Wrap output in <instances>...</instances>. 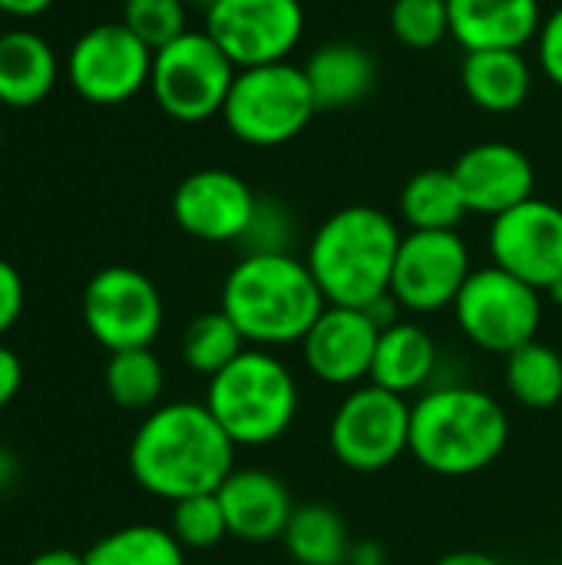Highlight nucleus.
<instances>
[{
	"mask_svg": "<svg viewBox=\"0 0 562 565\" xmlns=\"http://www.w3.org/2000/svg\"><path fill=\"white\" fill-rule=\"evenodd\" d=\"M235 450L205 401H172L149 411L136 427L129 473L142 493L172 507L215 493L235 470Z\"/></svg>",
	"mask_w": 562,
	"mask_h": 565,
	"instance_id": "nucleus-1",
	"label": "nucleus"
},
{
	"mask_svg": "<svg viewBox=\"0 0 562 565\" xmlns=\"http://www.w3.org/2000/svg\"><path fill=\"white\" fill-rule=\"evenodd\" d=\"M510 444V414L484 387L434 384L411 401V457L434 477H474Z\"/></svg>",
	"mask_w": 562,
	"mask_h": 565,
	"instance_id": "nucleus-2",
	"label": "nucleus"
},
{
	"mask_svg": "<svg viewBox=\"0 0 562 565\" xmlns=\"http://www.w3.org/2000/svg\"><path fill=\"white\" fill-rule=\"evenodd\" d=\"M248 348H291L311 331L328 308L305 258L291 255H242L225 281L219 305Z\"/></svg>",
	"mask_w": 562,
	"mask_h": 565,
	"instance_id": "nucleus-3",
	"label": "nucleus"
},
{
	"mask_svg": "<svg viewBox=\"0 0 562 565\" xmlns=\"http://www.w3.org/2000/svg\"><path fill=\"white\" fill-rule=\"evenodd\" d=\"M401 225L374 205L331 212L311 235L305 262L328 305L368 308L391 291Z\"/></svg>",
	"mask_w": 562,
	"mask_h": 565,
	"instance_id": "nucleus-4",
	"label": "nucleus"
},
{
	"mask_svg": "<svg viewBox=\"0 0 562 565\" xmlns=\"http://www.w3.org/2000/svg\"><path fill=\"white\" fill-rule=\"evenodd\" d=\"M205 407L235 447H268L298 420L301 391L291 367L268 348H245L222 374L209 377Z\"/></svg>",
	"mask_w": 562,
	"mask_h": 565,
	"instance_id": "nucleus-5",
	"label": "nucleus"
},
{
	"mask_svg": "<svg viewBox=\"0 0 562 565\" xmlns=\"http://www.w3.org/2000/svg\"><path fill=\"white\" fill-rule=\"evenodd\" d=\"M318 113L308 76L295 63H265L235 73L222 106L225 129L255 149H275L301 136Z\"/></svg>",
	"mask_w": 562,
	"mask_h": 565,
	"instance_id": "nucleus-6",
	"label": "nucleus"
},
{
	"mask_svg": "<svg viewBox=\"0 0 562 565\" xmlns=\"http://www.w3.org/2000/svg\"><path fill=\"white\" fill-rule=\"evenodd\" d=\"M238 66L205 30H185L152 53L149 89L156 106L176 122L222 116Z\"/></svg>",
	"mask_w": 562,
	"mask_h": 565,
	"instance_id": "nucleus-7",
	"label": "nucleus"
},
{
	"mask_svg": "<svg viewBox=\"0 0 562 565\" xmlns=\"http://www.w3.org/2000/svg\"><path fill=\"white\" fill-rule=\"evenodd\" d=\"M331 457L351 473H381L411 454V401L378 384L344 391L328 424Z\"/></svg>",
	"mask_w": 562,
	"mask_h": 565,
	"instance_id": "nucleus-8",
	"label": "nucleus"
},
{
	"mask_svg": "<svg viewBox=\"0 0 562 565\" xmlns=\"http://www.w3.org/2000/svg\"><path fill=\"white\" fill-rule=\"evenodd\" d=\"M454 318L460 334L477 351L507 358L527 341H537L543 321V291L497 265H484L474 268L460 288Z\"/></svg>",
	"mask_w": 562,
	"mask_h": 565,
	"instance_id": "nucleus-9",
	"label": "nucleus"
},
{
	"mask_svg": "<svg viewBox=\"0 0 562 565\" xmlns=\"http://www.w3.org/2000/svg\"><path fill=\"white\" fill-rule=\"evenodd\" d=\"M166 321V305L149 275L129 265L99 268L83 288V324L109 354L152 348Z\"/></svg>",
	"mask_w": 562,
	"mask_h": 565,
	"instance_id": "nucleus-10",
	"label": "nucleus"
},
{
	"mask_svg": "<svg viewBox=\"0 0 562 565\" xmlns=\"http://www.w3.org/2000/svg\"><path fill=\"white\" fill-rule=\"evenodd\" d=\"M152 50L119 20L96 23L76 36L66 76L76 96L93 106H123L149 86Z\"/></svg>",
	"mask_w": 562,
	"mask_h": 565,
	"instance_id": "nucleus-11",
	"label": "nucleus"
},
{
	"mask_svg": "<svg viewBox=\"0 0 562 565\" xmlns=\"http://www.w3.org/2000/svg\"><path fill=\"white\" fill-rule=\"evenodd\" d=\"M238 66L285 63L305 36L301 0H219L202 26Z\"/></svg>",
	"mask_w": 562,
	"mask_h": 565,
	"instance_id": "nucleus-12",
	"label": "nucleus"
},
{
	"mask_svg": "<svg viewBox=\"0 0 562 565\" xmlns=\"http://www.w3.org/2000/svg\"><path fill=\"white\" fill-rule=\"evenodd\" d=\"M474 265L457 232H407L397 248L391 295L407 315H437L454 308Z\"/></svg>",
	"mask_w": 562,
	"mask_h": 565,
	"instance_id": "nucleus-13",
	"label": "nucleus"
},
{
	"mask_svg": "<svg viewBox=\"0 0 562 565\" xmlns=\"http://www.w3.org/2000/svg\"><path fill=\"white\" fill-rule=\"evenodd\" d=\"M487 245L497 268L547 291L562 278V209L533 195L490 218Z\"/></svg>",
	"mask_w": 562,
	"mask_h": 565,
	"instance_id": "nucleus-14",
	"label": "nucleus"
},
{
	"mask_svg": "<svg viewBox=\"0 0 562 565\" xmlns=\"http://www.w3.org/2000/svg\"><path fill=\"white\" fill-rule=\"evenodd\" d=\"M378 341L381 328L364 308L328 305L298 348L315 381H321L325 387L351 391L371 381Z\"/></svg>",
	"mask_w": 562,
	"mask_h": 565,
	"instance_id": "nucleus-15",
	"label": "nucleus"
},
{
	"mask_svg": "<svg viewBox=\"0 0 562 565\" xmlns=\"http://www.w3.org/2000/svg\"><path fill=\"white\" fill-rule=\"evenodd\" d=\"M258 195L252 185L229 169H199L189 172L172 192V218L176 225L209 245L242 242Z\"/></svg>",
	"mask_w": 562,
	"mask_h": 565,
	"instance_id": "nucleus-16",
	"label": "nucleus"
},
{
	"mask_svg": "<svg viewBox=\"0 0 562 565\" xmlns=\"http://www.w3.org/2000/svg\"><path fill=\"white\" fill-rule=\"evenodd\" d=\"M450 169L467 209L487 218L523 205L537 189V169L530 156L510 142H477L460 152Z\"/></svg>",
	"mask_w": 562,
	"mask_h": 565,
	"instance_id": "nucleus-17",
	"label": "nucleus"
},
{
	"mask_svg": "<svg viewBox=\"0 0 562 565\" xmlns=\"http://www.w3.org/2000/svg\"><path fill=\"white\" fill-rule=\"evenodd\" d=\"M215 493L229 523V536L245 546L282 543L285 526L298 507L288 483L262 467H235Z\"/></svg>",
	"mask_w": 562,
	"mask_h": 565,
	"instance_id": "nucleus-18",
	"label": "nucleus"
},
{
	"mask_svg": "<svg viewBox=\"0 0 562 565\" xmlns=\"http://www.w3.org/2000/svg\"><path fill=\"white\" fill-rule=\"evenodd\" d=\"M450 36L467 50H523L537 40L540 0H447Z\"/></svg>",
	"mask_w": 562,
	"mask_h": 565,
	"instance_id": "nucleus-19",
	"label": "nucleus"
},
{
	"mask_svg": "<svg viewBox=\"0 0 562 565\" xmlns=\"http://www.w3.org/2000/svg\"><path fill=\"white\" fill-rule=\"evenodd\" d=\"M441 367V348L437 338L421 324V321H397L381 331L378 351H374V367H371V384L411 397L424 394L434 387Z\"/></svg>",
	"mask_w": 562,
	"mask_h": 565,
	"instance_id": "nucleus-20",
	"label": "nucleus"
},
{
	"mask_svg": "<svg viewBox=\"0 0 562 565\" xmlns=\"http://www.w3.org/2000/svg\"><path fill=\"white\" fill-rule=\"evenodd\" d=\"M305 76L315 96L318 113H335V109H348L358 106L371 96V89L378 86V63L374 56L351 40H331L325 46H318L308 60H305Z\"/></svg>",
	"mask_w": 562,
	"mask_h": 565,
	"instance_id": "nucleus-21",
	"label": "nucleus"
},
{
	"mask_svg": "<svg viewBox=\"0 0 562 565\" xmlns=\"http://www.w3.org/2000/svg\"><path fill=\"white\" fill-rule=\"evenodd\" d=\"M60 76L56 50L36 30L0 33V106L33 109L40 106Z\"/></svg>",
	"mask_w": 562,
	"mask_h": 565,
	"instance_id": "nucleus-22",
	"label": "nucleus"
},
{
	"mask_svg": "<svg viewBox=\"0 0 562 565\" xmlns=\"http://www.w3.org/2000/svg\"><path fill=\"white\" fill-rule=\"evenodd\" d=\"M467 99L484 113H517L533 93V66L523 50H480L467 53L460 66Z\"/></svg>",
	"mask_w": 562,
	"mask_h": 565,
	"instance_id": "nucleus-23",
	"label": "nucleus"
},
{
	"mask_svg": "<svg viewBox=\"0 0 562 565\" xmlns=\"http://www.w3.org/2000/svg\"><path fill=\"white\" fill-rule=\"evenodd\" d=\"M397 212L407 232H457L470 215L454 169L414 172L397 195Z\"/></svg>",
	"mask_w": 562,
	"mask_h": 565,
	"instance_id": "nucleus-24",
	"label": "nucleus"
},
{
	"mask_svg": "<svg viewBox=\"0 0 562 565\" xmlns=\"http://www.w3.org/2000/svg\"><path fill=\"white\" fill-rule=\"evenodd\" d=\"M351 543L354 536L344 516L328 503H298L282 536L295 565H348Z\"/></svg>",
	"mask_w": 562,
	"mask_h": 565,
	"instance_id": "nucleus-25",
	"label": "nucleus"
},
{
	"mask_svg": "<svg viewBox=\"0 0 562 565\" xmlns=\"http://www.w3.org/2000/svg\"><path fill=\"white\" fill-rule=\"evenodd\" d=\"M503 387L527 411H550L562 401V354L547 341H527L503 358Z\"/></svg>",
	"mask_w": 562,
	"mask_h": 565,
	"instance_id": "nucleus-26",
	"label": "nucleus"
},
{
	"mask_svg": "<svg viewBox=\"0 0 562 565\" xmlns=\"http://www.w3.org/2000/svg\"><path fill=\"white\" fill-rule=\"evenodd\" d=\"M106 394L116 407L132 414H149L162 404L166 394V367L152 348L116 351L103 371Z\"/></svg>",
	"mask_w": 562,
	"mask_h": 565,
	"instance_id": "nucleus-27",
	"label": "nucleus"
},
{
	"mask_svg": "<svg viewBox=\"0 0 562 565\" xmlns=\"http://www.w3.org/2000/svg\"><path fill=\"white\" fill-rule=\"evenodd\" d=\"M86 565H185V550L169 526L132 523L99 536L86 553Z\"/></svg>",
	"mask_w": 562,
	"mask_h": 565,
	"instance_id": "nucleus-28",
	"label": "nucleus"
},
{
	"mask_svg": "<svg viewBox=\"0 0 562 565\" xmlns=\"http://www.w3.org/2000/svg\"><path fill=\"white\" fill-rule=\"evenodd\" d=\"M248 348V341L242 338V331L235 328V321L219 308V311H202L195 315L185 331H182V344L179 354L185 361V367L199 377H215L222 374L242 351Z\"/></svg>",
	"mask_w": 562,
	"mask_h": 565,
	"instance_id": "nucleus-29",
	"label": "nucleus"
},
{
	"mask_svg": "<svg viewBox=\"0 0 562 565\" xmlns=\"http://www.w3.org/2000/svg\"><path fill=\"white\" fill-rule=\"evenodd\" d=\"M169 533L179 540L185 553H209L229 540V523L219 503V493H199L172 503Z\"/></svg>",
	"mask_w": 562,
	"mask_h": 565,
	"instance_id": "nucleus-30",
	"label": "nucleus"
},
{
	"mask_svg": "<svg viewBox=\"0 0 562 565\" xmlns=\"http://www.w3.org/2000/svg\"><path fill=\"white\" fill-rule=\"evenodd\" d=\"M394 40L411 50H434L450 36V7L447 0H394L388 13Z\"/></svg>",
	"mask_w": 562,
	"mask_h": 565,
	"instance_id": "nucleus-31",
	"label": "nucleus"
},
{
	"mask_svg": "<svg viewBox=\"0 0 562 565\" xmlns=\"http://www.w3.org/2000/svg\"><path fill=\"white\" fill-rule=\"evenodd\" d=\"M185 0H123V23L156 53L189 30Z\"/></svg>",
	"mask_w": 562,
	"mask_h": 565,
	"instance_id": "nucleus-32",
	"label": "nucleus"
},
{
	"mask_svg": "<svg viewBox=\"0 0 562 565\" xmlns=\"http://www.w3.org/2000/svg\"><path fill=\"white\" fill-rule=\"evenodd\" d=\"M298 238V222L278 199H262L242 235V255H291Z\"/></svg>",
	"mask_w": 562,
	"mask_h": 565,
	"instance_id": "nucleus-33",
	"label": "nucleus"
},
{
	"mask_svg": "<svg viewBox=\"0 0 562 565\" xmlns=\"http://www.w3.org/2000/svg\"><path fill=\"white\" fill-rule=\"evenodd\" d=\"M537 66L540 73L562 89V7L543 17L537 33Z\"/></svg>",
	"mask_w": 562,
	"mask_h": 565,
	"instance_id": "nucleus-34",
	"label": "nucleus"
},
{
	"mask_svg": "<svg viewBox=\"0 0 562 565\" xmlns=\"http://www.w3.org/2000/svg\"><path fill=\"white\" fill-rule=\"evenodd\" d=\"M23 305H26L23 278L7 258H0V338L17 328V321L23 315Z\"/></svg>",
	"mask_w": 562,
	"mask_h": 565,
	"instance_id": "nucleus-35",
	"label": "nucleus"
},
{
	"mask_svg": "<svg viewBox=\"0 0 562 565\" xmlns=\"http://www.w3.org/2000/svg\"><path fill=\"white\" fill-rule=\"evenodd\" d=\"M20 387H23V364L7 344H0V411L13 404Z\"/></svg>",
	"mask_w": 562,
	"mask_h": 565,
	"instance_id": "nucleus-36",
	"label": "nucleus"
},
{
	"mask_svg": "<svg viewBox=\"0 0 562 565\" xmlns=\"http://www.w3.org/2000/svg\"><path fill=\"white\" fill-rule=\"evenodd\" d=\"M348 565H388V546L381 540H374V536L354 540Z\"/></svg>",
	"mask_w": 562,
	"mask_h": 565,
	"instance_id": "nucleus-37",
	"label": "nucleus"
},
{
	"mask_svg": "<svg viewBox=\"0 0 562 565\" xmlns=\"http://www.w3.org/2000/svg\"><path fill=\"white\" fill-rule=\"evenodd\" d=\"M56 0H0V13L17 17V20H33L40 13H46Z\"/></svg>",
	"mask_w": 562,
	"mask_h": 565,
	"instance_id": "nucleus-38",
	"label": "nucleus"
},
{
	"mask_svg": "<svg viewBox=\"0 0 562 565\" xmlns=\"http://www.w3.org/2000/svg\"><path fill=\"white\" fill-rule=\"evenodd\" d=\"M434 565H503L497 556L480 553V550H454L447 556H441Z\"/></svg>",
	"mask_w": 562,
	"mask_h": 565,
	"instance_id": "nucleus-39",
	"label": "nucleus"
},
{
	"mask_svg": "<svg viewBox=\"0 0 562 565\" xmlns=\"http://www.w3.org/2000/svg\"><path fill=\"white\" fill-rule=\"evenodd\" d=\"M26 565H86V556L73 550H43Z\"/></svg>",
	"mask_w": 562,
	"mask_h": 565,
	"instance_id": "nucleus-40",
	"label": "nucleus"
},
{
	"mask_svg": "<svg viewBox=\"0 0 562 565\" xmlns=\"http://www.w3.org/2000/svg\"><path fill=\"white\" fill-rule=\"evenodd\" d=\"M13 473H17V457L0 447V487H7L13 480Z\"/></svg>",
	"mask_w": 562,
	"mask_h": 565,
	"instance_id": "nucleus-41",
	"label": "nucleus"
},
{
	"mask_svg": "<svg viewBox=\"0 0 562 565\" xmlns=\"http://www.w3.org/2000/svg\"><path fill=\"white\" fill-rule=\"evenodd\" d=\"M543 295H547V298H550L553 305H560V308H562V278L556 281V285H553V288H547Z\"/></svg>",
	"mask_w": 562,
	"mask_h": 565,
	"instance_id": "nucleus-42",
	"label": "nucleus"
},
{
	"mask_svg": "<svg viewBox=\"0 0 562 565\" xmlns=\"http://www.w3.org/2000/svg\"><path fill=\"white\" fill-rule=\"evenodd\" d=\"M185 3H192V7H199L202 13H209V10H212V7H215L219 0H185Z\"/></svg>",
	"mask_w": 562,
	"mask_h": 565,
	"instance_id": "nucleus-43",
	"label": "nucleus"
},
{
	"mask_svg": "<svg viewBox=\"0 0 562 565\" xmlns=\"http://www.w3.org/2000/svg\"><path fill=\"white\" fill-rule=\"evenodd\" d=\"M0 142H3V126H0Z\"/></svg>",
	"mask_w": 562,
	"mask_h": 565,
	"instance_id": "nucleus-44",
	"label": "nucleus"
},
{
	"mask_svg": "<svg viewBox=\"0 0 562 565\" xmlns=\"http://www.w3.org/2000/svg\"><path fill=\"white\" fill-rule=\"evenodd\" d=\"M550 565H553V563H550Z\"/></svg>",
	"mask_w": 562,
	"mask_h": 565,
	"instance_id": "nucleus-45",
	"label": "nucleus"
}]
</instances>
